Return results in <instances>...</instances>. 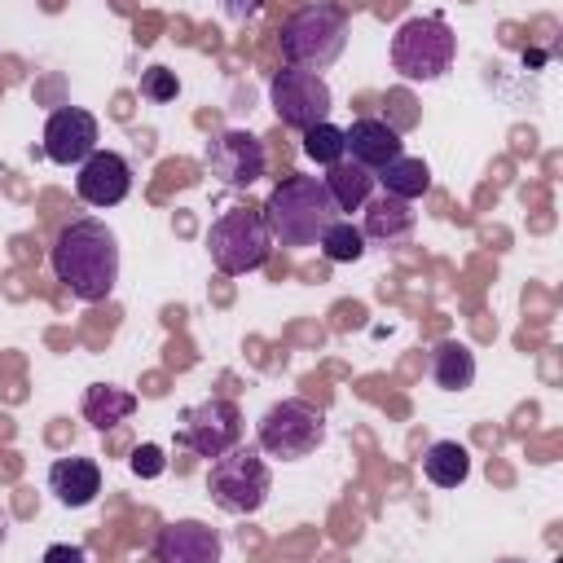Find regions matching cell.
Instances as JSON below:
<instances>
[{"label": "cell", "instance_id": "obj_21", "mask_svg": "<svg viewBox=\"0 0 563 563\" xmlns=\"http://www.w3.org/2000/svg\"><path fill=\"white\" fill-rule=\"evenodd\" d=\"M374 180L383 185V194H396V198L413 202V198H422V194L431 189V167H427L422 158L400 154V158H391L383 172H374Z\"/></svg>", "mask_w": 563, "mask_h": 563}, {"label": "cell", "instance_id": "obj_16", "mask_svg": "<svg viewBox=\"0 0 563 563\" xmlns=\"http://www.w3.org/2000/svg\"><path fill=\"white\" fill-rule=\"evenodd\" d=\"M413 224H418L413 202H405V198H396V194H378V198L369 194V198H365V220H361L365 242H383V246L405 242V238L413 233Z\"/></svg>", "mask_w": 563, "mask_h": 563}, {"label": "cell", "instance_id": "obj_28", "mask_svg": "<svg viewBox=\"0 0 563 563\" xmlns=\"http://www.w3.org/2000/svg\"><path fill=\"white\" fill-rule=\"evenodd\" d=\"M4 532H9V523H4V510H0V545H4Z\"/></svg>", "mask_w": 563, "mask_h": 563}, {"label": "cell", "instance_id": "obj_1", "mask_svg": "<svg viewBox=\"0 0 563 563\" xmlns=\"http://www.w3.org/2000/svg\"><path fill=\"white\" fill-rule=\"evenodd\" d=\"M53 277L79 299V303H106L119 286V238L106 220L79 216L62 224L53 251H48Z\"/></svg>", "mask_w": 563, "mask_h": 563}, {"label": "cell", "instance_id": "obj_8", "mask_svg": "<svg viewBox=\"0 0 563 563\" xmlns=\"http://www.w3.org/2000/svg\"><path fill=\"white\" fill-rule=\"evenodd\" d=\"M268 106L277 114L282 128H312L321 119H330L334 110V92L330 84L317 75V70H303V66H282L273 79H268Z\"/></svg>", "mask_w": 563, "mask_h": 563}, {"label": "cell", "instance_id": "obj_6", "mask_svg": "<svg viewBox=\"0 0 563 563\" xmlns=\"http://www.w3.org/2000/svg\"><path fill=\"white\" fill-rule=\"evenodd\" d=\"M391 70L409 84H431L457 62V35L444 18H405L391 35Z\"/></svg>", "mask_w": 563, "mask_h": 563}, {"label": "cell", "instance_id": "obj_25", "mask_svg": "<svg viewBox=\"0 0 563 563\" xmlns=\"http://www.w3.org/2000/svg\"><path fill=\"white\" fill-rule=\"evenodd\" d=\"M128 466H132L141 479H158V475L167 471V462H163V449H158V444H136V449H132V457H128Z\"/></svg>", "mask_w": 563, "mask_h": 563}, {"label": "cell", "instance_id": "obj_19", "mask_svg": "<svg viewBox=\"0 0 563 563\" xmlns=\"http://www.w3.org/2000/svg\"><path fill=\"white\" fill-rule=\"evenodd\" d=\"M136 409V396L128 387H114V383H92L84 391V418L97 427V431H110L119 422H128Z\"/></svg>", "mask_w": 563, "mask_h": 563}, {"label": "cell", "instance_id": "obj_26", "mask_svg": "<svg viewBox=\"0 0 563 563\" xmlns=\"http://www.w3.org/2000/svg\"><path fill=\"white\" fill-rule=\"evenodd\" d=\"M264 4H268V0H220V13H224L229 22H251Z\"/></svg>", "mask_w": 563, "mask_h": 563}, {"label": "cell", "instance_id": "obj_7", "mask_svg": "<svg viewBox=\"0 0 563 563\" xmlns=\"http://www.w3.org/2000/svg\"><path fill=\"white\" fill-rule=\"evenodd\" d=\"M255 444L264 457H282V462H303L325 444V413L299 396L290 400H273L260 422H255Z\"/></svg>", "mask_w": 563, "mask_h": 563}, {"label": "cell", "instance_id": "obj_20", "mask_svg": "<svg viewBox=\"0 0 563 563\" xmlns=\"http://www.w3.org/2000/svg\"><path fill=\"white\" fill-rule=\"evenodd\" d=\"M422 475H427L435 488H457V484H466V475H471V453H466V444H457V440H435V444H427V453H422Z\"/></svg>", "mask_w": 563, "mask_h": 563}, {"label": "cell", "instance_id": "obj_22", "mask_svg": "<svg viewBox=\"0 0 563 563\" xmlns=\"http://www.w3.org/2000/svg\"><path fill=\"white\" fill-rule=\"evenodd\" d=\"M321 255L330 260V264H356L361 255H365V233H361V224H352V220H330V229L321 233Z\"/></svg>", "mask_w": 563, "mask_h": 563}, {"label": "cell", "instance_id": "obj_5", "mask_svg": "<svg viewBox=\"0 0 563 563\" xmlns=\"http://www.w3.org/2000/svg\"><path fill=\"white\" fill-rule=\"evenodd\" d=\"M273 493V471L260 453V444H233L220 457H211L207 471V497L224 515H255Z\"/></svg>", "mask_w": 563, "mask_h": 563}, {"label": "cell", "instance_id": "obj_12", "mask_svg": "<svg viewBox=\"0 0 563 563\" xmlns=\"http://www.w3.org/2000/svg\"><path fill=\"white\" fill-rule=\"evenodd\" d=\"M75 194L88 202V207H119L128 194H132V163L114 150H92L84 163H79V176H75Z\"/></svg>", "mask_w": 563, "mask_h": 563}, {"label": "cell", "instance_id": "obj_11", "mask_svg": "<svg viewBox=\"0 0 563 563\" xmlns=\"http://www.w3.org/2000/svg\"><path fill=\"white\" fill-rule=\"evenodd\" d=\"M101 141V123L84 106H62L44 123V158L57 167H79Z\"/></svg>", "mask_w": 563, "mask_h": 563}, {"label": "cell", "instance_id": "obj_15", "mask_svg": "<svg viewBox=\"0 0 563 563\" xmlns=\"http://www.w3.org/2000/svg\"><path fill=\"white\" fill-rule=\"evenodd\" d=\"M48 493L66 506V510H84L97 501L101 493V466L92 457H57L48 466Z\"/></svg>", "mask_w": 563, "mask_h": 563}, {"label": "cell", "instance_id": "obj_18", "mask_svg": "<svg viewBox=\"0 0 563 563\" xmlns=\"http://www.w3.org/2000/svg\"><path fill=\"white\" fill-rule=\"evenodd\" d=\"M427 369H431V383L440 391H466L475 383V352L457 339H444V343H435Z\"/></svg>", "mask_w": 563, "mask_h": 563}, {"label": "cell", "instance_id": "obj_14", "mask_svg": "<svg viewBox=\"0 0 563 563\" xmlns=\"http://www.w3.org/2000/svg\"><path fill=\"white\" fill-rule=\"evenodd\" d=\"M343 150H347L352 163H361L369 172H383L391 158L405 154V136L387 119L365 114V119H352V128H343Z\"/></svg>", "mask_w": 563, "mask_h": 563}, {"label": "cell", "instance_id": "obj_9", "mask_svg": "<svg viewBox=\"0 0 563 563\" xmlns=\"http://www.w3.org/2000/svg\"><path fill=\"white\" fill-rule=\"evenodd\" d=\"M202 167H207L220 185H229V189H251V185L264 176L268 154H264V141H260L255 132H246V128H224V132H216V136L202 145Z\"/></svg>", "mask_w": 563, "mask_h": 563}, {"label": "cell", "instance_id": "obj_27", "mask_svg": "<svg viewBox=\"0 0 563 563\" xmlns=\"http://www.w3.org/2000/svg\"><path fill=\"white\" fill-rule=\"evenodd\" d=\"M44 559H70V563H79L84 559V545H48Z\"/></svg>", "mask_w": 563, "mask_h": 563}, {"label": "cell", "instance_id": "obj_10", "mask_svg": "<svg viewBox=\"0 0 563 563\" xmlns=\"http://www.w3.org/2000/svg\"><path fill=\"white\" fill-rule=\"evenodd\" d=\"M242 440V413H238V405L233 400H220V396H211V400H198V405H189L185 413H180V435H176V444H185L189 453H198V457H220L224 449H233Z\"/></svg>", "mask_w": 563, "mask_h": 563}, {"label": "cell", "instance_id": "obj_24", "mask_svg": "<svg viewBox=\"0 0 563 563\" xmlns=\"http://www.w3.org/2000/svg\"><path fill=\"white\" fill-rule=\"evenodd\" d=\"M176 92H180V79H176V70H167V66H145L141 70V97H150V101H176Z\"/></svg>", "mask_w": 563, "mask_h": 563}, {"label": "cell", "instance_id": "obj_13", "mask_svg": "<svg viewBox=\"0 0 563 563\" xmlns=\"http://www.w3.org/2000/svg\"><path fill=\"white\" fill-rule=\"evenodd\" d=\"M150 554L158 563H216L224 554V541L202 519H176L154 537Z\"/></svg>", "mask_w": 563, "mask_h": 563}, {"label": "cell", "instance_id": "obj_17", "mask_svg": "<svg viewBox=\"0 0 563 563\" xmlns=\"http://www.w3.org/2000/svg\"><path fill=\"white\" fill-rule=\"evenodd\" d=\"M321 185L330 189V198H334V207H339V211H361L378 180H374V172H369V167H361V163H352V158L343 154L339 163H330V167H325Z\"/></svg>", "mask_w": 563, "mask_h": 563}, {"label": "cell", "instance_id": "obj_4", "mask_svg": "<svg viewBox=\"0 0 563 563\" xmlns=\"http://www.w3.org/2000/svg\"><path fill=\"white\" fill-rule=\"evenodd\" d=\"M207 255H211L216 273H224V277H246V273L264 268L273 255V233L264 224V211L242 202V207H229L224 216H216L207 229Z\"/></svg>", "mask_w": 563, "mask_h": 563}, {"label": "cell", "instance_id": "obj_23", "mask_svg": "<svg viewBox=\"0 0 563 563\" xmlns=\"http://www.w3.org/2000/svg\"><path fill=\"white\" fill-rule=\"evenodd\" d=\"M299 150H303L312 163L330 167V163H339V158L347 154V150H343V128H334L330 119H321V123H312V128L299 132Z\"/></svg>", "mask_w": 563, "mask_h": 563}, {"label": "cell", "instance_id": "obj_3", "mask_svg": "<svg viewBox=\"0 0 563 563\" xmlns=\"http://www.w3.org/2000/svg\"><path fill=\"white\" fill-rule=\"evenodd\" d=\"M282 62L286 66H303V70H330L343 48H347V13L330 0L317 4H299L286 22H282Z\"/></svg>", "mask_w": 563, "mask_h": 563}, {"label": "cell", "instance_id": "obj_2", "mask_svg": "<svg viewBox=\"0 0 563 563\" xmlns=\"http://www.w3.org/2000/svg\"><path fill=\"white\" fill-rule=\"evenodd\" d=\"M260 211H264V224H268L273 242L286 246V251L317 246L321 233L330 229V220H339V207H334L330 189L321 185V176H303V172L282 176L268 189Z\"/></svg>", "mask_w": 563, "mask_h": 563}]
</instances>
